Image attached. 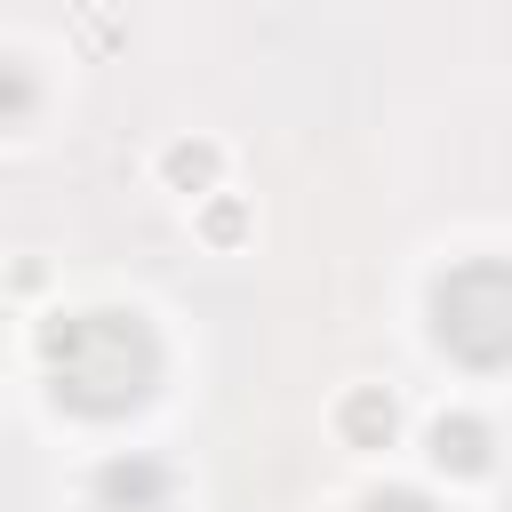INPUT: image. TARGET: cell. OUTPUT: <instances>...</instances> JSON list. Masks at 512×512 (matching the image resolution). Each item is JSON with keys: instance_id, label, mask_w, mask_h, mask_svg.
Returning a JSON list of instances; mask_svg holds the SVG:
<instances>
[{"instance_id": "6da1fadb", "label": "cell", "mask_w": 512, "mask_h": 512, "mask_svg": "<svg viewBox=\"0 0 512 512\" xmlns=\"http://www.w3.org/2000/svg\"><path fill=\"white\" fill-rule=\"evenodd\" d=\"M32 344H40L56 408H72V416H128L160 384V336L144 328V312H120V304L56 312V320H40Z\"/></svg>"}, {"instance_id": "7a4b0ae2", "label": "cell", "mask_w": 512, "mask_h": 512, "mask_svg": "<svg viewBox=\"0 0 512 512\" xmlns=\"http://www.w3.org/2000/svg\"><path fill=\"white\" fill-rule=\"evenodd\" d=\"M432 336L464 368L512 360V272H504V256H472L432 288Z\"/></svg>"}, {"instance_id": "3957f363", "label": "cell", "mask_w": 512, "mask_h": 512, "mask_svg": "<svg viewBox=\"0 0 512 512\" xmlns=\"http://www.w3.org/2000/svg\"><path fill=\"white\" fill-rule=\"evenodd\" d=\"M168 464L160 456H144V448H128V456H104L96 464V480H88V496H96V512H168Z\"/></svg>"}, {"instance_id": "277c9868", "label": "cell", "mask_w": 512, "mask_h": 512, "mask_svg": "<svg viewBox=\"0 0 512 512\" xmlns=\"http://www.w3.org/2000/svg\"><path fill=\"white\" fill-rule=\"evenodd\" d=\"M432 464L440 472H456V480H480L488 464H496V432L480 424V416H432Z\"/></svg>"}, {"instance_id": "5b68a950", "label": "cell", "mask_w": 512, "mask_h": 512, "mask_svg": "<svg viewBox=\"0 0 512 512\" xmlns=\"http://www.w3.org/2000/svg\"><path fill=\"white\" fill-rule=\"evenodd\" d=\"M336 432H344V448H392L400 400H392L384 384H352V392L336 400Z\"/></svg>"}, {"instance_id": "8992f818", "label": "cell", "mask_w": 512, "mask_h": 512, "mask_svg": "<svg viewBox=\"0 0 512 512\" xmlns=\"http://www.w3.org/2000/svg\"><path fill=\"white\" fill-rule=\"evenodd\" d=\"M216 176H224V152H216L208 136H176V144L160 152V184H168V192H184V200L216 192Z\"/></svg>"}, {"instance_id": "52a82bcc", "label": "cell", "mask_w": 512, "mask_h": 512, "mask_svg": "<svg viewBox=\"0 0 512 512\" xmlns=\"http://www.w3.org/2000/svg\"><path fill=\"white\" fill-rule=\"evenodd\" d=\"M40 120V72L24 56H0V128H32Z\"/></svg>"}, {"instance_id": "ba28073f", "label": "cell", "mask_w": 512, "mask_h": 512, "mask_svg": "<svg viewBox=\"0 0 512 512\" xmlns=\"http://www.w3.org/2000/svg\"><path fill=\"white\" fill-rule=\"evenodd\" d=\"M200 240H208V248H240V240H248V200L200 192Z\"/></svg>"}, {"instance_id": "9c48e42d", "label": "cell", "mask_w": 512, "mask_h": 512, "mask_svg": "<svg viewBox=\"0 0 512 512\" xmlns=\"http://www.w3.org/2000/svg\"><path fill=\"white\" fill-rule=\"evenodd\" d=\"M360 512H440L432 496H416V488H384V496H368Z\"/></svg>"}]
</instances>
